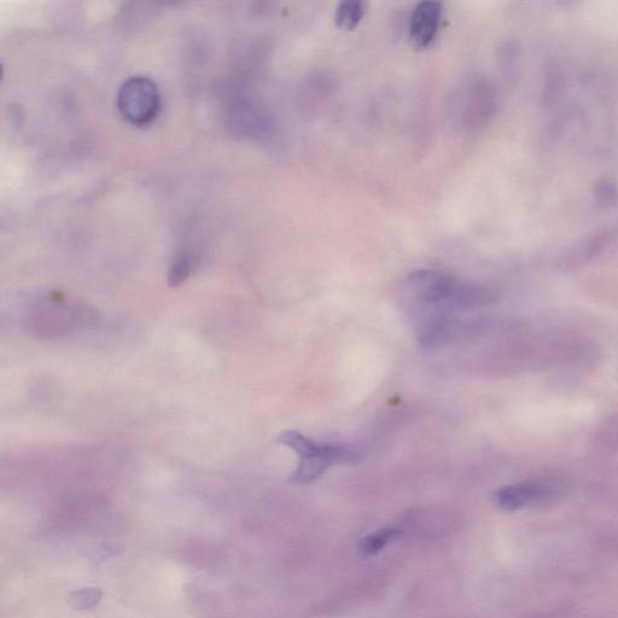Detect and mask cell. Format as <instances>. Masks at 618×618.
I'll return each instance as SVG.
<instances>
[{
  "mask_svg": "<svg viewBox=\"0 0 618 618\" xmlns=\"http://www.w3.org/2000/svg\"><path fill=\"white\" fill-rule=\"evenodd\" d=\"M401 534L399 528H383L377 532L367 535L360 541V551L366 557H371L380 553L394 539Z\"/></svg>",
  "mask_w": 618,
  "mask_h": 618,
  "instance_id": "6",
  "label": "cell"
},
{
  "mask_svg": "<svg viewBox=\"0 0 618 618\" xmlns=\"http://www.w3.org/2000/svg\"><path fill=\"white\" fill-rule=\"evenodd\" d=\"M365 15V5L360 2H345L338 5L336 10L337 26L353 31L363 21Z\"/></svg>",
  "mask_w": 618,
  "mask_h": 618,
  "instance_id": "7",
  "label": "cell"
},
{
  "mask_svg": "<svg viewBox=\"0 0 618 618\" xmlns=\"http://www.w3.org/2000/svg\"><path fill=\"white\" fill-rule=\"evenodd\" d=\"M442 5L437 2L419 3L410 22V38L419 48H425L439 32Z\"/></svg>",
  "mask_w": 618,
  "mask_h": 618,
  "instance_id": "3",
  "label": "cell"
},
{
  "mask_svg": "<svg viewBox=\"0 0 618 618\" xmlns=\"http://www.w3.org/2000/svg\"><path fill=\"white\" fill-rule=\"evenodd\" d=\"M277 442L299 453L301 458L314 456L320 451V445L297 433V431H285L277 437Z\"/></svg>",
  "mask_w": 618,
  "mask_h": 618,
  "instance_id": "8",
  "label": "cell"
},
{
  "mask_svg": "<svg viewBox=\"0 0 618 618\" xmlns=\"http://www.w3.org/2000/svg\"><path fill=\"white\" fill-rule=\"evenodd\" d=\"M410 282L422 299L433 305L450 302L454 308H469L491 301L485 291L469 287L439 272H417L412 274Z\"/></svg>",
  "mask_w": 618,
  "mask_h": 618,
  "instance_id": "1",
  "label": "cell"
},
{
  "mask_svg": "<svg viewBox=\"0 0 618 618\" xmlns=\"http://www.w3.org/2000/svg\"><path fill=\"white\" fill-rule=\"evenodd\" d=\"M323 451L331 465H355L358 454L351 448L342 445H323Z\"/></svg>",
  "mask_w": 618,
  "mask_h": 618,
  "instance_id": "9",
  "label": "cell"
},
{
  "mask_svg": "<svg viewBox=\"0 0 618 618\" xmlns=\"http://www.w3.org/2000/svg\"><path fill=\"white\" fill-rule=\"evenodd\" d=\"M118 107L124 118L136 126L150 124L159 115L161 95L159 87L147 77H132L121 85Z\"/></svg>",
  "mask_w": 618,
  "mask_h": 618,
  "instance_id": "2",
  "label": "cell"
},
{
  "mask_svg": "<svg viewBox=\"0 0 618 618\" xmlns=\"http://www.w3.org/2000/svg\"><path fill=\"white\" fill-rule=\"evenodd\" d=\"M542 494H544V487L539 483L524 482L500 489L497 493V500L503 509L513 511L539 499Z\"/></svg>",
  "mask_w": 618,
  "mask_h": 618,
  "instance_id": "4",
  "label": "cell"
},
{
  "mask_svg": "<svg viewBox=\"0 0 618 618\" xmlns=\"http://www.w3.org/2000/svg\"><path fill=\"white\" fill-rule=\"evenodd\" d=\"M191 260L188 255H180L169 272L168 284L171 287H179L190 276Z\"/></svg>",
  "mask_w": 618,
  "mask_h": 618,
  "instance_id": "10",
  "label": "cell"
},
{
  "mask_svg": "<svg viewBox=\"0 0 618 618\" xmlns=\"http://www.w3.org/2000/svg\"><path fill=\"white\" fill-rule=\"evenodd\" d=\"M331 464L326 458L323 445H320V451L314 456L301 458L299 468L295 471L291 481L296 483H309L316 481L317 478L322 476L326 470L330 468Z\"/></svg>",
  "mask_w": 618,
  "mask_h": 618,
  "instance_id": "5",
  "label": "cell"
}]
</instances>
